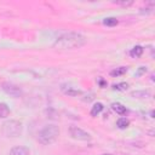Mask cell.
<instances>
[{
  "label": "cell",
  "mask_w": 155,
  "mask_h": 155,
  "mask_svg": "<svg viewBox=\"0 0 155 155\" xmlns=\"http://www.w3.org/2000/svg\"><path fill=\"white\" fill-rule=\"evenodd\" d=\"M22 130H23L22 122L18 120H7L1 125V133L8 138H15L21 136Z\"/></svg>",
  "instance_id": "cell-3"
},
{
  "label": "cell",
  "mask_w": 155,
  "mask_h": 155,
  "mask_svg": "<svg viewBox=\"0 0 155 155\" xmlns=\"http://www.w3.org/2000/svg\"><path fill=\"white\" fill-rule=\"evenodd\" d=\"M128 125H130V121H128L126 117H120V119H117V121H116V126H117L119 128H121V130L127 128Z\"/></svg>",
  "instance_id": "cell-14"
},
{
  "label": "cell",
  "mask_w": 155,
  "mask_h": 155,
  "mask_svg": "<svg viewBox=\"0 0 155 155\" xmlns=\"http://www.w3.org/2000/svg\"><path fill=\"white\" fill-rule=\"evenodd\" d=\"M98 82H99V86H101V87H104V86L107 85V82H105L103 79H99V80H98Z\"/></svg>",
  "instance_id": "cell-19"
},
{
  "label": "cell",
  "mask_w": 155,
  "mask_h": 155,
  "mask_svg": "<svg viewBox=\"0 0 155 155\" xmlns=\"http://www.w3.org/2000/svg\"><path fill=\"white\" fill-rule=\"evenodd\" d=\"M59 136V128L56 125H47L38 133V142L42 145L52 144L57 140Z\"/></svg>",
  "instance_id": "cell-2"
},
{
  "label": "cell",
  "mask_w": 155,
  "mask_h": 155,
  "mask_svg": "<svg viewBox=\"0 0 155 155\" xmlns=\"http://www.w3.org/2000/svg\"><path fill=\"white\" fill-rule=\"evenodd\" d=\"M69 134L73 139H76V140H82V142H87V140H91L92 139V136L84 131L82 128L78 127V126H70L69 127Z\"/></svg>",
  "instance_id": "cell-4"
},
{
  "label": "cell",
  "mask_w": 155,
  "mask_h": 155,
  "mask_svg": "<svg viewBox=\"0 0 155 155\" xmlns=\"http://www.w3.org/2000/svg\"><path fill=\"white\" fill-rule=\"evenodd\" d=\"M131 96L134 98H148L150 97V92L149 91H134L131 93Z\"/></svg>",
  "instance_id": "cell-12"
},
{
  "label": "cell",
  "mask_w": 155,
  "mask_h": 155,
  "mask_svg": "<svg viewBox=\"0 0 155 155\" xmlns=\"http://www.w3.org/2000/svg\"><path fill=\"white\" fill-rule=\"evenodd\" d=\"M104 109V105L101 103V102H97L93 104L92 109H91V116H97L98 114L102 113V110Z\"/></svg>",
  "instance_id": "cell-9"
},
{
  "label": "cell",
  "mask_w": 155,
  "mask_h": 155,
  "mask_svg": "<svg viewBox=\"0 0 155 155\" xmlns=\"http://www.w3.org/2000/svg\"><path fill=\"white\" fill-rule=\"evenodd\" d=\"M143 52H144V48H143L142 46L137 45V46H134V47L130 51V54H131V57H133V58H138V57H140V56L143 54Z\"/></svg>",
  "instance_id": "cell-10"
},
{
  "label": "cell",
  "mask_w": 155,
  "mask_h": 155,
  "mask_svg": "<svg viewBox=\"0 0 155 155\" xmlns=\"http://www.w3.org/2000/svg\"><path fill=\"white\" fill-rule=\"evenodd\" d=\"M10 113H11V110H10L8 105L4 102H0V119L7 117L10 115Z\"/></svg>",
  "instance_id": "cell-8"
},
{
  "label": "cell",
  "mask_w": 155,
  "mask_h": 155,
  "mask_svg": "<svg viewBox=\"0 0 155 155\" xmlns=\"http://www.w3.org/2000/svg\"><path fill=\"white\" fill-rule=\"evenodd\" d=\"M114 4L120 5V6H125V7H127V6L132 5V4H133V1H114Z\"/></svg>",
  "instance_id": "cell-17"
},
{
  "label": "cell",
  "mask_w": 155,
  "mask_h": 155,
  "mask_svg": "<svg viewBox=\"0 0 155 155\" xmlns=\"http://www.w3.org/2000/svg\"><path fill=\"white\" fill-rule=\"evenodd\" d=\"M111 109L116 113V114H119V115H124V114H126V107L125 105H122L121 103H113L111 104Z\"/></svg>",
  "instance_id": "cell-7"
},
{
  "label": "cell",
  "mask_w": 155,
  "mask_h": 155,
  "mask_svg": "<svg viewBox=\"0 0 155 155\" xmlns=\"http://www.w3.org/2000/svg\"><path fill=\"white\" fill-rule=\"evenodd\" d=\"M63 92L68 96H71V97H76V96L82 94V92L79 88H75V87H71V86H69L67 90H63Z\"/></svg>",
  "instance_id": "cell-11"
},
{
  "label": "cell",
  "mask_w": 155,
  "mask_h": 155,
  "mask_svg": "<svg viewBox=\"0 0 155 155\" xmlns=\"http://www.w3.org/2000/svg\"><path fill=\"white\" fill-rule=\"evenodd\" d=\"M103 155H110V154H103Z\"/></svg>",
  "instance_id": "cell-20"
},
{
  "label": "cell",
  "mask_w": 155,
  "mask_h": 155,
  "mask_svg": "<svg viewBox=\"0 0 155 155\" xmlns=\"http://www.w3.org/2000/svg\"><path fill=\"white\" fill-rule=\"evenodd\" d=\"M126 71H127V67H119V68L111 70L110 75L111 76H120V75H124Z\"/></svg>",
  "instance_id": "cell-13"
},
{
  "label": "cell",
  "mask_w": 155,
  "mask_h": 155,
  "mask_svg": "<svg viewBox=\"0 0 155 155\" xmlns=\"http://www.w3.org/2000/svg\"><path fill=\"white\" fill-rule=\"evenodd\" d=\"M103 24L107 27H114L117 24V19L115 17H107L103 19Z\"/></svg>",
  "instance_id": "cell-15"
},
{
  "label": "cell",
  "mask_w": 155,
  "mask_h": 155,
  "mask_svg": "<svg viewBox=\"0 0 155 155\" xmlns=\"http://www.w3.org/2000/svg\"><path fill=\"white\" fill-rule=\"evenodd\" d=\"M127 88H128V84H127V82H120V84H115V85H113V90L126 91Z\"/></svg>",
  "instance_id": "cell-16"
},
{
  "label": "cell",
  "mask_w": 155,
  "mask_h": 155,
  "mask_svg": "<svg viewBox=\"0 0 155 155\" xmlns=\"http://www.w3.org/2000/svg\"><path fill=\"white\" fill-rule=\"evenodd\" d=\"M85 44H86V38L82 34L76 31H69L57 38L56 41L53 42V47L58 50H74L84 46Z\"/></svg>",
  "instance_id": "cell-1"
},
{
  "label": "cell",
  "mask_w": 155,
  "mask_h": 155,
  "mask_svg": "<svg viewBox=\"0 0 155 155\" xmlns=\"http://www.w3.org/2000/svg\"><path fill=\"white\" fill-rule=\"evenodd\" d=\"M8 155H30V150L27 147H13Z\"/></svg>",
  "instance_id": "cell-6"
},
{
  "label": "cell",
  "mask_w": 155,
  "mask_h": 155,
  "mask_svg": "<svg viewBox=\"0 0 155 155\" xmlns=\"http://www.w3.org/2000/svg\"><path fill=\"white\" fill-rule=\"evenodd\" d=\"M145 70H147V67H139V71H138V74H137V75H140V74H143Z\"/></svg>",
  "instance_id": "cell-18"
},
{
  "label": "cell",
  "mask_w": 155,
  "mask_h": 155,
  "mask_svg": "<svg viewBox=\"0 0 155 155\" xmlns=\"http://www.w3.org/2000/svg\"><path fill=\"white\" fill-rule=\"evenodd\" d=\"M1 88H2V91H4L6 94H8V96H11V97L17 98V97L22 96V88H21L19 86L12 84V82H2Z\"/></svg>",
  "instance_id": "cell-5"
}]
</instances>
